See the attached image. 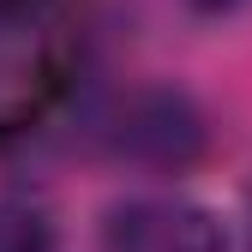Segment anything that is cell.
Here are the masks:
<instances>
[{"mask_svg": "<svg viewBox=\"0 0 252 252\" xmlns=\"http://www.w3.org/2000/svg\"><path fill=\"white\" fill-rule=\"evenodd\" d=\"M186 6H192L198 18H228L234 6H246V0H186Z\"/></svg>", "mask_w": 252, "mask_h": 252, "instance_id": "5b68a950", "label": "cell"}, {"mask_svg": "<svg viewBox=\"0 0 252 252\" xmlns=\"http://www.w3.org/2000/svg\"><path fill=\"white\" fill-rule=\"evenodd\" d=\"M102 252H228L222 222L174 192L120 198L102 216Z\"/></svg>", "mask_w": 252, "mask_h": 252, "instance_id": "3957f363", "label": "cell"}, {"mask_svg": "<svg viewBox=\"0 0 252 252\" xmlns=\"http://www.w3.org/2000/svg\"><path fill=\"white\" fill-rule=\"evenodd\" d=\"M102 150L138 174H186L210 150V120L180 84H132L96 126Z\"/></svg>", "mask_w": 252, "mask_h": 252, "instance_id": "7a4b0ae2", "label": "cell"}, {"mask_svg": "<svg viewBox=\"0 0 252 252\" xmlns=\"http://www.w3.org/2000/svg\"><path fill=\"white\" fill-rule=\"evenodd\" d=\"M246 222H252V192H246Z\"/></svg>", "mask_w": 252, "mask_h": 252, "instance_id": "8992f818", "label": "cell"}, {"mask_svg": "<svg viewBox=\"0 0 252 252\" xmlns=\"http://www.w3.org/2000/svg\"><path fill=\"white\" fill-rule=\"evenodd\" d=\"M0 252H60L54 216L30 198H0Z\"/></svg>", "mask_w": 252, "mask_h": 252, "instance_id": "277c9868", "label": "cell"}, {"mask_svg": "<svg viewBox=\"0 0 252 252\" xmlns=\"http://www.w3.org/2000/svg\"><path fill=\"white\" fill-rule=\"evenodd\" d=\"M66 0H0V138L36 126L66 90Z\"/></svg>", "mask_w": 252, "mask_h": 252, "instance_id": "6da1fadb", "label": "cell"}]
</instances>
